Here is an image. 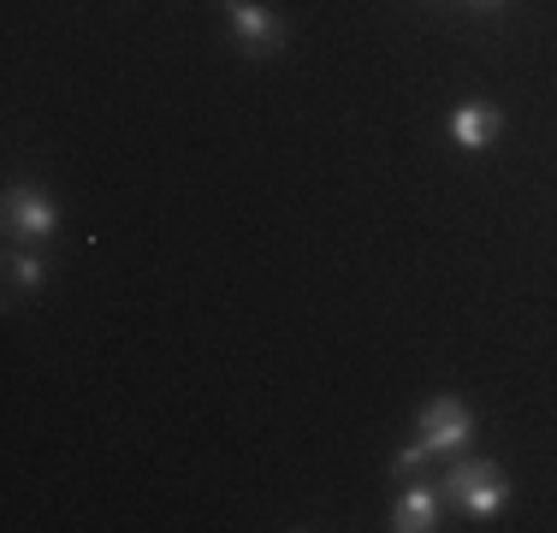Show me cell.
<instances>
[{
	"label": "cell",
	"instance_id": "cell-1",
	"mask_svg": "<svg viewBox=\"0 0 557 533\" xmlns=\"http://www.w3.org/2000/svg\"><path fill=\"white\" fill-rule=\"evenodd\" d=\"M440 498L450 510H462L469 522H493L504 504H510V480H504V469L493 457H469V450H462V457H450Z\"/></svg>",
	"mask_w": 557,
	"mask_h": 533
},
{
	"label": "cell",
	"instance_id": "cell-2",
	"mask_svg": "<svg viewBox=\"0 0 557 533\" xmlns=\"http://www.w3.org/2000/svg\"><path fill=\"white\" fill-rule=\"evenodd\" d=\"M416 438L433 450V462H450L474 445V409L462 397H428L416 409Z\"/></svg>",
	"mask_w": 557,
	"mask_h": 533
},
{
	"label": "cell",
	"instance_id": "cell-3",
	"mask_svg": "<svg viewBox=\"0 0 557 533\" xmlns=\"http://www.w3.org/2000/svg\"><path fill=\"white\" fill-rule=\"evenodd\" d=\"M0 225H7L12 244L36 249L60 232V208L42 184H7V208H0Z\"/></svg>",
	"mask_w": 557,
	"mask_h": 533
},
{
	"label": "cell",
	"instance_id": "cell-4",
	"mask_svg": "<svg viewBox=\"0 0 557 533\" xmlns=\"http://www.w3.org/2000/svg\"><path fill=\"white\" fill-rule=\"evenodd\" d=\"M214 7L225 12V24H232L237 48L249 53V60H278V53L290 48V30L278 12H268L261 0H214Z\"/></svg>",
	"mask_w": 557,
	"mask_h": 533
},
{
	"label": "cell",
	"instance_id": "cell-5",
	"mask_svg": "<svg viewBox=\"0 0 557 533\" xmlns=\"http://www.w3.org/2000/svg\"><path fill=\"white\" fill-rule=\"evenodd\" d=\"M504 131V113L493 101H462L457 113H450V142H457L462 154H486L498 142Z\"/></svg>",
	"mask_w": 557,
	"mask_h": 533
},
{
	"label": "cell",
	"instance_id": "cell-6",
	"mask_svg": "<svg viewBox=\"0 0 557 533\" xmlns=\"http://www.w3.org/2000/svg\"><path fill=\"white\" fill-rule=\"evenodd\" d=\"M440 510H445V498H440V486H409L404 480V492H397V504H392V533H433L440 528Z\"/></svg>",
	"mask_w": 557,
	"mask_h": 533
},
{
	"label": "cell",
	"instance_id": "cell-7",
	"mask_svg": "<svg viewBox=\"0 0 557 533\" xmlns=\"http://www.w3.org/2000/svg\"><path fill=\"white\" fill-rule=\"evenodd\" d=\"M7 278H12V290H30V297H36V290L48 285V261L30 256L24 244H12L7 249Z\"/></svg>",
	"mask_w": 557,
	"mask_h": 533
},
{
	"label": "cell",
	"instance_id": "cell-8",
	"mask_svg": "<svg viewBox=\"0 0 557 533\" xmlns=\"http://www.w3.org/2000/svg\"><path fill=\"white\" fill-rule=\"evenodd\" d=\"M428 462H433V450L421 445V438H409V445L392 457V474H397V480H416L421 469H428Z\"/></svg>",
	"mask_w": 557,
	"mask_h": 533
},
{
	"label": "cell",
	"instance_id": "cell-9",
	"mask_svg": "<svg viewBox=\"0 0 557 533\" xmlns=\"http://www.w3.org/2000/svg\"><path fill=\"white\" fill-rule=\"evenodd\" d=\"M457 7H462V12H481V18H486V12H498V7H510V0H457Z\"/></svg>",
	"mask_w": 557,
	"mask_h": 533
}]
</instances>
